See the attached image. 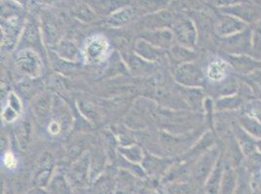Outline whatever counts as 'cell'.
<instances>
[{"label":"cell","instance_id":"23","mask_svg":"<svg viewBox=\"0 0 261 194\" xmlns=\"http://www.w3.org/2000/svg\"><path fill=\"white\" fill-rule=\"evenodd\" d=\"M49 190L53 194H71L68 183L63 175H57L49 184Z\"/></svg>","mask_w":261,"mask_h":194},{"label":"cell","instance_id":"16","mask_svg":"<svg viewBox=\"0 0 261 194\" xmlns=\"http://www.w3.org/2000/svg\"><path fill=\"white\" fill-rule=\"evenodd\" d=\"M33 109L35 116L40 121L45 122L50 115L51 97L48 93H42L34 99Z\"/></svg>","mask_w":261,"mask_h":194},{"label":"cell","instance_id":"3","mask_svg":"<svg viewBox=\"0 0 261 194\" xmlns=\"http://www.w3.org/2000/svg\"><path fill=\"white\" fill-rule=\"evenodd\" d=\"M176 82L185 87L201 88L205 84V75L202 69L193 62H185L180 65L175 73Z\"/></svg>","mask_w":261,"mask_h":194},{"label":"cell","instance_id":"26","mask_svg":"<svg viewBox=\"0 0 261 194\" xmlns=\"http://www.w3.org/2000/svg\"><path fill=\"white\" fill-rule=\"evenodd\" d=\"M245 114L259 120L261 122V100L253 98L245 104Z\"/></svg>","mask_w":261,"mask_h":194},{"label":"cell","instance_id":"11","mask_svg":"<svg viewBox=\"0 0 261 194\" xmlns=\"http://www.w3.org/2000/svg\"><path fill=\"white\" fill-rule=\"evenodd\" d=\"M231 71L233 69L224 58H218L207 65L206 75L211 82L218 84L230 77Z\"/></svg>","mask_w":261,"mask_h":194},{"label":"cell","instance_id":"8","mask_svg":"<svg viewBox=\"0 0 261 194\" xmlns=\"http://www.w3.org/2000/svg\"><path fill=\"white\" fill-rule=\"evenodd\" d=\"M16 62L19 69L27 75L36 77L40 74L41 62L38 55L33 51L27 50L21 52L17 57Z\"/></svg>","mask_w":261,"mask_h":194},{"label":"cell","instance_id":"32","mask_svg":"<svg viewBox=\"0 0 261 194\" xmlns=\"http://www.w3.org/2000/svg\"><path fill=\"white\" fill-rule=\"evenodd\" d=\"M212 1L216 6H218L220 8L230 7V6L243 3V2H250V0H212Z\"/></svg>","mask_w":261,"mask_h":194},{"label":"cell","instance_id":"24","mask_svg":"<svg viewBox=\"0 0 261 194\" xmlns=\"http://www.w3.org/2000/svg\"><path fill=\"white\" fill-rule=\"evenodd\" d=\"M133 14H134L133 9H130V8H124V9L120 10L117 13L113 14L110 17L109 22L110 24L116 25V26L122 25V24H124V23H126V22L130 21V18L133 17Z\"/></svg>","mask_w":261,"mask_h":194},{"label":"cell","instance_id":"29","mask_svg":"<svg viewBox=\"0 0 261 194\" xmlns=\"http://www.w3.org/2000/svg\"><path fill=\"white\" fill-rule=\"evenodd\" d=\"M251 45L252 53L261 54V21L255 24V27L251 29Z\"/></svg>","mask_w":261,"mask_h":194},{"label":"cell","instance_id":"17","mask_svg":"<svg viewBox=\"0 0 261 194\" xmlns=\"http://www.w3.org/2000/svg\"><path fill=\"white\" fill-rule=\"evenodd\" d=\"M241 81L250 88L253 98L261 100V70L254 71L249 75L240 76Z\"/></svg>","mask_w":261,"mask_h":194},{"label":"cell","instance_id":"28","mask_svg":"<svg viewBox=\"0 0 261 194\" xmlns=\"http://www.w3.org/2000/svg\"><path fill=\"white\" fill-rule=\"evenodd\" d=\"M137 51L141 54L142 56L145 57L146 59L153 60L160 56V53L157 52L151 45L145 42H139L137 45Z\"/></svg>","mask_w":261,"mask_h":194},{"label":"cell","instance_id":"35","mask_svg":"<svg viewBox=\"0 0 261 194\" xmlns=\"http://www.w3.org/2000/svg\"><path fill=\"white\" fill-rule=\"evenodd\" d=\"M260 70H261V69H260Z\"/></svg>","mask_w":261,"mask_h":194},{"label":"cell","instance_id":"10","mask_svg":"<svg viewBox=\"0 0 261 194\" xmlns=\"http://www.w3.org/2000/svg\"><path fill=\"white\" fill-rule=\"evenodd\" d=\"M233 131H234V137L237 141L244 156H253L254 154L258 153L257 148H256L257 140L244 130L240 125L239 122L234 124Z\"/></svg>","mask_w":261,"mask_h":194},{"label":"cell","instance_id":"34","mask_svg":"<svg viewBox=\"0 0 261 194\" xmlns=\"http://www.w3.org/2000/svg\"><path fill=\"white\" fill-rule=\"evenodd\" d=\"M256 148H257L258 153L261 154V140L256 141Z\"/></svg>","mask_w":261,"mask_h":194},{"label":"cell","instance_id":"12","mask_svg":"<svg viewBox=\"0 0 261 194\" xmlns=\"http://www.w3.org/2000/svg\"><path fill=\"white\" fill-rule=\"evenodd\" d=\"M238 182V172L232 163L224 159V169L219 194H234Z\"/></svg>","mask_w":261,"mask_h":194},{"label":"cell","instance_id":"33","mask_svg":"<svg viewBox=\"0 0 261 194\" xmlns=\"http://www.w3.org/2000/svg\"><path fill=\"white\" fill-rule=\"evenodd\" d=\"M4 162L6 164V166H8L9 168H13L16 165V160L15 157L13 156L12 153H7L4 157Z\"/></svg>","mask_w":261,"mask_h":194},{"label":"cell","instance_id":"19","mask_svg":"<svg viewBox=\"0 0 261 194\" xmlns=\"http://www.w3.org/2000/svg\"><path fill=\"white\" fill-rule=\"evenodd\" d=\"M107 51V42L102 38H96L88 45L87 55L89 59L97 61Z\"/></svg>","mask_w":261,"mask_h":194},{"label":"cell","instance_id":"14","mask_svg":"<svg viewBox=\"0 0 261 194\" xmlns=\"http://www.w3.org/2000/svg\"><path fill=\"white\" fill-rule=\"evenodd\" d=\"M246 104L245 97L240 93L233 95L218 97L214 103L217 112H233L243 108Z\"/></svg>","mask_w":261,"mask_h":194},{"label":"cell","instance_id":"7","mask_svg":"<svg viewBox=\"0 0 261 194\" xmlns=\"http://www.w3.org/2000/svg\"><path fill=\"white\" fill-rule=\"evenodd\" d=\"M174 35L180 46L193 50L197 44V30L193 22L184 21L179 22L174 27Z\"/></svg>","mask_w":261,"mask_h":194},{"label":"cell","instance_id":"4","mask_svg":"<svg viewBox=\"0 0 261 194\" xmlns=\"http://www.w3.org/2000/svg\"><path fill=\"white\" fill-rule=\"evenodd\" d=\"M224 59L228 62L233 71L240 76L249 75L261 69V59L250 54H226Z\"/></svg>","mask_w":261,"mask_h":194},{"label":"cell","instance_id":"25","mask_svg":"<svg viewBox=\"0 0 261 194\" xmlns=\"http://www.w3.org/2000/svg\"><path fill=\"white\" fill-rule=\"evenodd\" d=\"M248 174L243 171L238 172V182L234 194H251V186Z\"/></svg>","mask_w":261,"mask_h":194},{"label":"cell","instance_id":"27","mask_svg":"<svg viewBox=\"0 0 261 194\" xmlns=\"http://www.w3.org/2000/svg\"><path fill=\"white\" fill-rule=\"evenodd\" d=\"M44 33L46 38L48 39V42L50 44H56L55 42L58 39V35H59V30H58V26L51 19H46L44 21Z\"/></svg>","mask_w":261,"mask_h":194},{"label":"cell","instance_id":"15","mask_svg":"<svg viewBox=\"0 0 261 194\" xmlns=\"http://www.w3.org/2000/svg\"><path fill=\"white\" fill-rule=\"evenodd\" d=\"M89 155L84 154L79 158L71 167L69 173L70 180L75 185H82L87 182L88 171H89Z\"/></svg>","mask_w":261,"mask_h":194},{"label":"cell","instance_id":"2","mask_svg":"<svg viewBox=\"0 0 261 194\" xmlns=\"http://www.w3.org/2000/svg\"><path fill=\"white\" fill-rule=\"evenodd\" d=\"M221 153L222 152H220L219 148L216 145L202 153L193 170V176L196 182H198L200 184L206 183L210 174L215 168Z\"/></svg>","mask_w":261,"mask_h":194},{"label":"cell","instance_id":"6","mask_svg":"<svg viewBox=\"0 0 261 194\" xmlns=\"http://www.w3.org/2000/svg\"><path fill=\"white\" fill-rule=\"evenodd\" d=\"M248 27L249 25L246 22L241 21L231 15L224 14L218 20V23L216 25V33L220 38H225V37L235 35L237 33H242Z\"/></svg>","mask_w":261,"mask_h":194},{"label":"cell","instance_id":"18","mask_svg":"<svg viewBox=\"0 0 261 194\" xmlns=\"http://www.w3.org/2000/svg\"><path fill=\"white\" fill-rule=\"evenodd\" d=\"M239 124L256 140H261V122L247 114L239 119Z\"/></svg>","mask_w":261,"mask_h":194},{"label":"cell","instance_id":"9","mask_svg":"<svg viewBox=\"0 0 261 194\" xmlns=\"http://www.w3.org/2000/svg\"><path fill=\"white\" fill-rule=\"evenodd\" d=\"M53 166H54L53 157L51 156V154L45 153L39 159V162L37 163L34 176H33V183L36 186L43 187L48 184L50 177L53 172V168H54Z\"/></svg>","mask_w":261,"mask_h":194},{"label":"cell","instance_id":"5","mask_svg":"<svg viewBox=\"0 0 261 194\" xmlns=\"http://www.w3.org/2000/svg\"><path fill=\"white\" fill-rule=\"evenodd\" d=\"M223 14L231 15L241 21L246 22L248 25L250 23H255L259 21V11L251 5L250 2H243L230 7L221 8Z\"/></svg>","mask_w":261,"mask_h":194},{"label":"cell","instance_id":"1","mask_svg":"<svg viewBox=\"0 0 261 194\" xmlns=\"http://www.w3.org/2000/svg\"><path fill=\"white\" fill-rule=\"evenodd\" d=\"M220 40L221 47L227 54H250L252 53L250 27L235 35L220 38Z\"/></svg>","mask_w":261,"mask_h":194},{"label":"cell","instance_id":"13","mask_svg":"<svg viewBox=\"0 0 261 194\" xmlns=\"http://www.w3.org/2000/svg\"><path fill=\"white\" fill-rule=\"evenodd\" d=\"M223 169H224V157H223V152H222L218 158L215 168L210 174L206 183H205V188H206V192L207 194H219L220 184H221L222 175H223Z\"/></svg>","mask_w":261,"mask_h":194},{"label":"cell","instance_id":"31","mask_svg":"<svg viewBox=\"0 0 261 194\" xmlns=\"http://www.w3.org/2000/svg\"><path fill=\"white\" fill-rule=\"evenodd\" d=\"M173 54L174 56L175 57V59H181V60H186L187 58H191L194 56L193 54V50H190V49H187L185 48L182 46L180 47H174V50H173Z\"/></svg>","mask_w":261,"mask_h":194},{"label":"cell","instance_id":"21","mask_svg":"<svg viewBox=\"0 0 261 194\" xmlns=\"http://www.w3.org/2000/svg\"><path fill=\"white\" fill-rule=\"evenodd\" d=\"M57 50L60 56L67 60H76L79 54L75 44L70 41H63L62 43H59Z\"/></svg>","mask_w":261,"mask_h":194},{"label":"cell","instance_id":"30","mask_svg":"<svg viewBox=\"0 0 261 194\" xmlns=\"http://www.w3.org/2000/svg\"><path fill=\"white\" fill-rule=\"evenodd\" d=\"M151 40H152L153 45H156L158 47H163L167 48L171 45L173 35L170 33H154L151 35Z\"/></svg>","mask_w":261,"mask_h":194},{"label":"cell","instance_id":"22","mask_svg":"<svg viewBox=\"0 0 261 194\" xmlns=\"http://www.w3.org/2000/svg\"><path fill=\"white\" fill-rule=\"evenodd\" d=\"M17 138L22 149H25L31 140V123L30 121L23 120L17 127Z\"/></svg>","mask_w":261,"mask_h":194},{"label":"cell","instance_id":"20","mask_svg":"<svg viewBox=\"0 0 261 194\" xmlns=\"http://www.w3.org/2000/svg\"><path fill=\"white\" fill-rule=\"evenodd\" d=\"M22 112V105L19 98L14 93L9 97V104L4 110L3 118L6 121H12L16 119Z\"/></svg>","mask_w":261,"mask_h":194}]
</instances>
